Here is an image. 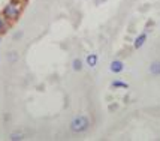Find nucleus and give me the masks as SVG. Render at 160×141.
<instances>
[{
    "instance_id": "nucleus-1",
    "label": "nucleus",
    "mask_w": 160,
    "mask_h": 141,
    "mask_svg": "<svg viewBox=\"0 0 160 141\" xmlns=\"http://www.w3.org/2000/svg\"><path fill=\"white\" fill-rule=\"evenodd\" d=\"M88 126H90V120H88L87 116H82V114L77 116L75 119H72V122H70V131L75 132V134L85 132L88 129Z\"/></svg>"
},
{
    "instance_id": "nucleus-2",
    "label": "nucleus",
    "mask_w": 160,
    "mask_h": 141,
    "mask_svg": "<svg viewBox=\"0 0 160 141\" xmlns=\"http://www.w3.org/2000/svg\"><path fill=\"white\" fill-rule=\"evenodd\" d=\"M20 12H21V3L18 0H12V2L3 9V17H5L6 20L15 21V20L20 17Z\"/></svg>"
},
{
    "instance_id": "nucleus-3",
    "label": "nucleus",
    "mask_w": 160,
    "mask_h": 141,
    "mask_svg": "<svg viewBox=\"0 0 160 141\" xmlns=\"http://www.w3.org/2000/svg\"><path fill=\"white\" fill-rule=\"evenodd\" d=\"M85 62H87V66H88V68H96V66H98V62H99V56L96 54V53L87 54Z\"/></svg>"
},
{
    "instance_id": "nucleus-4",
    "label": "nucleus",
    "mask_w": 160,
    "mask_h": 141,
    "mask_svg": "<svg viewBox=\"0 0 160 141\" xmlns=\"http://www.w3.org/2000/svg\"><path fill=\"white\" fill-rule=\"evenodd\" d=\"M109 69L114 74H120V72H123V69H124V65H123V62H120V60H114L111 63V66H109Z\"/></svg>"
},
{
    "instance_id": "nucleus-5",
    "label": "nucleus",
    "mask_w": 160,
    "mask_h": 141,
    "mask_svg": "<svg viewBox=\"0 0 160 141\" xmlns=\"http://www.w3.org/2000/svg\"><path fill=\"white\" fill-rule=\"evenodd\" d=\"M145 41H147V35H145V33L139 35L136 39H135V48H141V47L145 44Z\"/></svg>"
},
{
    "instance_id": "nucleus-6",
    "label": "nucleus",
    "mask_w": 160,
    "mask_h": 141,
    "mask_svg": "<svg viewBox=\"0 0 160 141\" xmlns=\"http://www.w3.org/2000/svg\"><path fill=\"white\" fill-rule=\"evenodd\" d=\"M150 72L153 75H160V60L159 62H153L150 65Z\"/></svg>"
},
{
    "instance_id": "nucleus-7",
    "label": "nucleus",
    "mask_w": 160,
    "mask_h": 141,
    "mask_svg": "<svg viewBox=\"0 0 160 141\" xmlns=\"http://www.w3.org/2000/svg\"><path fill=\"white\" fill-rule=\"evenodd\" d=\"M72 68H73V70L79 72V70L82 69V62H81L79 59H75V60L72 62Z\"/></svg>"
},
{
    "instance_id": "nucleus-8",
    "label": "nucleus",
    "mask_w": 160,
    "mask_h": 141,
    "mask_svg": "<svg viewBox=\"0 0 160 141\" xmlns=\"http://www.w3.org/2000/svg\"><path fill=\"white\" fill-rule=\"evenodd\" d=\"M11 140H12V141L24 140V135L21 134V132H14V134H11Z\"/></svg>"
},
{
    "instance_id": "nucleus-9",
    "label": "nucleus",
    "mask_w": 160,
    "mask_h": 141,
    "mask_svg": "<svg viewBox=\"0 0 160 141\" xmlns=\"http://www.w3.org/2000/svg\"><path fill=\"white\" fill-rule=\"evenodd\" d=\"M112 87H123V89H127L129 84L124 83V81H114V83H112Z\"/></svg>"
},
{
    "instance_id": "nucleus-10",
    "label": "nucleus",
    "mask_w": 160,
    "mask_h": 141,
    "mask_svg": "<svg viewBox=\"0 0 160 141\" xmlns=\"http://www.w3.org/2000/svg\"><path fill=\"white\" fill-rule=\"evenodd\" d=\"M5 29H6V23H5V18H3V17H0V33H3V32H5Z\"/></svg>"
}]
</instances>
